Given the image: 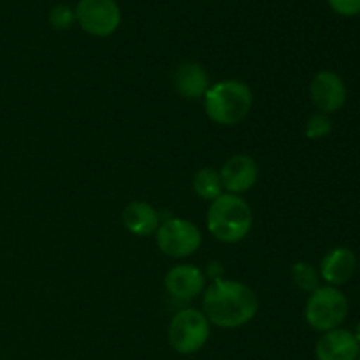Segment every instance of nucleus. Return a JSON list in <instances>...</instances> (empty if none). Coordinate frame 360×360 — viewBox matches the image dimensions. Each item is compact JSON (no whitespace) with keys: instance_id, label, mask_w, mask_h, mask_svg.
Instances as JSON below:
<instances>
[{"instance_id":"obj_16","label":"nucleus","mask_w":360,"mask_h":360,"mask_svg":"<svg viewBox=\"0 0 360 360\" xmlns=\"http://www.w3.org/2000/svg\"><path fill=\"white\" fill-rule=\"evenodd\" d=\"M292 281L302 292L311 294L320 287V273L308 262H297L292 267Z\"/></svg>"},{"instance_id":"obj_19","label":"nucleus","mask_w":360,"mask_h":360,"mask_svg":"<svg viewBox=\"0 0 360 360\" xmlns=\"http://www.w3.org/2000/svg\"><path fill=\"white\" fill-rule=\"evenodd\" d=\"M329 6L341 16H355L360 13V0H329Z\"/></svg>"},{"instance_id":"obj_12","label":"nucleus","mask_w":360,"mask_h":360,"mask_svg":"<svg viewBox=\"0 0 360 360\" xmlns=\"http://www.w3.org/2000/svg\"><path fill=\"white\" fill-rule=\"evenodd\" d=\"M357 269V257L350 248L338 246L330 250L320 264V276L330 287H341L348 283Z\"/></svg>"},{"instance_id":"obj_21","label":"nucleus","mask_w":360,"mask_h":360,"mask_svg":"<svg viewBox=\"0 0 360 360\" xmlns=\"http://www.w3.org/2000/svg\"><path fill=\"white\" fill-rule=\"evenodd\" d=\"M357 360H360V357H359V359H357Z\"/></svg>"},{"instance_id":"obj_20","label":"nucleus","mask_w":360,"mask_h":360,"mask_svg":"<svg viewBox=\"0 0 360 360\" xmlns=\"http://www.w3.org/2000/svg\"><path fill=\"white\" fill-rule=\"evenodd\" d=\"M355 340H357V341H359V345H360V322H359L357 329H355Z\"/></svg>"},{"instance_id":"obj_2","label":"nucleus","mask_w":360,"mask_h":360,"mask_svg":"<svg viewBox=\"0 0 360 360\" xmlns=\"http://www.w3.org/2000/svg\"><path fill=\"white\" fill-rule=\"evenodd\" d=\"M207 231L221 243H239L248 236L253 225L250 204L241 195L221 193L207 210Z\"/></svg>"},{"instance_id":"obj_9","label":"nucleus","mask_w":360,"mask_h":360,"mask_svg":"<svg viewBox=\"0 0 360 360\" xmlns=\"http://www.w3.org/2000/svg\"><path fill=\"white\" fill-rule=\"evenodd\" d=\"M220 178L227 193L241 195L255 186L257 179H259V165L250 155H234L224 164Z\"/></svg>"},{"instance_id":"obj_11","label":"nucleus","mask_w":360,"mask_h":360,"mask_svg":"<svg viewBox=\"0 0 360 360\" xmlns=\"http://www.w3.org/2000/svg\"><path fill=\"white\" fill-rule=\"evenodd\" d=\"M315 355L316 360H357L360 345L350 330L333 329L316 341Z\"/></svg>"},{"instance_id":"obj_4","label":"nucleus","mask_w":360,"mask_h":360,"mask_svg":"<svg viewBox=\"0 0 360 360\" xmlns=\"http://www.w3.org/2000/svg\"><path fill=\"white\" fill-rule=\"evenodd\" d=\"M306 322L319 333L340 329L348 316V299L338 287H319L309 294L304 309Z\"/></svg>"},{"instance_id":"obj_3","label":"nucleus","mask_w":360,"mask_h":360,"mask_svg":"<svg viewBox=\"0 0 360 360\" xmlns=\"http://www.w3.org/2000/svg\"><path fill=\"white\" fill-rule=\"evenodd\" d=\"M253 94L250 86L238 79H225L210 86L204 95V109L211 122L218 125H238L250 115Z\"/></svg>"},{"instance_id":"obj_1","label":"nucleus","mask_w":360,"mask_h":360,"mask_svg":"<svg viewBox=\"0 0 360 360\" xmlns=\"http://www.w3.org/2000/svg\"><path fill=\"white\" fill-rule=\"evenodd\" d=\"M204 315L221 329H238L255 319L259 297L248 285L218 278L204 290Z\"/></svg>"},{"instance_id":"obj_8","label":"nucleus","mask_w":360,"mask_h":360,"mask_svg":"<svg viewBox=\"0 0 360 360\" xmlns=\"http://www.w3.org/2000/svg\"><path fill=\"white\" fill-rule=\"evenodd\" d=\"M309 95L320 112L330 115V112L340 111L347 102V86L336 72L320 70L311 79Z\"/></svg>"},{"instance_id":"obj_17","label":"nucleus","mask_w":360,"mask_h":360,"mask_svg":"<svg viewBox=\"0 0 360 360\" xmlns=\"http://www.w3.org/2000/svg\"><path fill=\"white\" fill-rule=\"evenodd\" d=\"M333 132V122L326 112H313L306 122V136L309 139H323Z\"/></svg>"},{"instance_id":"obj_13","label":"nucleus","mask_w":360,"mask_h":360,"mask_svg":"<svg viewBox=\"0 0 360 360\" xmlns=\"http://www.w3.org/2000/svg\"><path fill=\"white\" fill-rule=\"evenodd\" d=\"M172 83L176 91L188 101L204 98L206 91L210 90V76L206 69L197 62H185L176 67Z\"/></svg>"},{"instance_id":"obj_15","label":"nucleus","mask_w":360,"mask_h":360,"mask_svg":"<svg viewBox=\"0 0 360 360\" xmlns=\"http://www.w3.org/2000/svg\"><path fill=\"white\" fill-rule=\"evenodd\" d=\"M193 190L202 200L213 202L214 199L224 193V185H221L220 171L213 167H202L193 174Z\"/></svg>"},{"instance_id":"obj_14","label":"nucleus","mask_w":360,"mask_h":360,"mask_svg":"<svg viewBox=\"0 0 360 360\" xmlns=\"http://www.w3.org/2000/svg\"><path fill=\"white\" fill-rule=\"evenodd\" d=\"M122 220L127 231L134 236H139V238H146V236L155 234L162 224L158 211L150 202H144V200H134V202H130L123 210Z\"/></svg>"},{"instance_id":"obj_10","label":"nucleus","mask_w":360,"mask_h":360,"mask_svg":"<svg viewBox=\"0 0 360 360\" xmlns=\"http://www.w3.org/2000/svg\"><path fill=\"white\" fill-rule=\"evenodd\" d=\"M165 288L178 301H190L206 290V276L190 264H179L165 274Z\"/></svg>"},{"instance_id":"obj_6","label":"nucleus","mask_w":360,"mask_h":360,"mask_svg":"<svg viewBox=\"0 0 360 360\" xmlns=\"http://www.w3.org/2000/svg\"><path fill=\"white\" fill-rule=\"evenodd\" d=\"M155 234L160 252L172 259H185L193 255L202 245V234L199 227L185 218H165Z\"/></svg>"},{"instance_id":"obj_5","label":"nucleus","mask_w":360,"mask_h":360,"mask_svg":"<svg viewBox=\"0 0 360 360\" xmlns=\"http://www.w3.org/2000/svg\"><path fill=\"white\" fill-rule=\"evenodd\" d=\"M210 320L193 308L176 313L169 326V343L178 354L193 355L210 340Z\"/></svg>"},{"instance_id":"obj_7","label":"nucleus","mask_w":360,"mask_h":360,"mask_svg":"<svg viewBox=\"0 0 360 360\" xmlns=\"http://www.w3.org/2000/svg\"><path fill=\"white\" fill-rule=\"evenodd\" d=\"M74 13L81 28L95 37H109L122 21V13L115 0H79Z\"/></svg>"},{"instance_id":"obj_18","label":"nucleus","mask_w":360,"mask_h":360,"mask_svg":"<svg viewBox=\"0 0 360 360\" xmlns=\"http://www.w3.org/2000/svg\"><path fill=\"white\" fill-rule=\"evenodd\" d=\"M74 21H76V13L65 4H58L49 11V25L55 30H67V28L72 27Z\"/></svg>"}]
</instances>
